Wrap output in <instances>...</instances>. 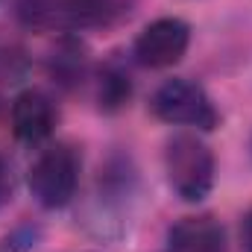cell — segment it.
Returning a JSON list of instances; mask_svg holds the SVG:
<instances>
[{
  "label": "cell",
  "mask_w": 252,
  "mask_h": 252,
  "mask_svg": "<svg viewBox=\"0 0 252 252\" xmlns=\"http://www.w3.org/2000/svg\"><path fill=\"white\" fill-rule=\"evenodd\" d=\"M132 97V76L121 62H106L97 76V103L103 112H121Z\"/></svg>",
  "instance_id": "obj_9"
},
{
  "label": "cell",
  "mask_w": 252,
  "mask_h": 252,
  "mask_svg": "<svg viewBox=\"0 0 252 252\" xmlns=\"http://www.w3.org/2000/svg\"><path fill=\"white\" fill-rule=\"evenodd\" d=\"M79 170H82V158L70 144H53L41 150L27 173L32 199L47 211L64 208L76 193Z\"/></svg>",
  "instance_id": "obj_2"
},
{
  "label": "cell",
  "mask_w": 252,
  "mask_h": 252,
  "mask_svg": "<svg viewBox=\"0 0 252 252\" xmlns=\"http://www.w3.org/2000/svg\"><path fill=\"white\" fill-rule=\"evenodd\" d=\"M47 70H50V76H53V82L59 88H76L88 73V50H85V44L79 38H73L70 32H64L56 41L53 53H50Z\"/></svg>",
  "instance_id": "obj_8"
},
{
  "label": "cell",
  "mask_w": 252,
  "mask_h": 252,
  "mask_svg": "<svg viewBox=\"0 0 252 252\" xmlns=\"http://www.w3.org/2000/svg\"><path fill=\"white\" fill-rule=\"evenodd\" d=\"M150 109L164 124L193 126L199 132H211L220 124V112L214 109L205 88L190 82V79H182V76L161 82L156 88V94L150 97Z\"/></svg>",
  "instance_id": "obj_3"
},
{
  "label": "cell",
  "mask_w": 252,
  "mask_h": 252,
  "mask_svg": "<svg viewBox=\"0 0 252 252\" xmlns=\"http://www.w3.org/2000/svg\"><path fill=\"white\" fill-rule=\"evenodd\" d=\"M241 241H244V250L252 252V208L244 214V220H241Z\"/></svg>",
  "instance_id": "obj_12"
},
{
  "label": "cell",
  "mask_w": 252,
  "mask_h": 252,
  "mask_svg": "<svg viewBox=\"0 0 252 252\" xmlns=\"http://www.w3.org/2000/svg\"><path fill=\"white\" fill-rule=\"evenodd\" d=\"M56 121L59 112L53 100L38 88L21 91L12 103V132L21 144H44L53 135Z\"/></svg>",
  "instance_id": "obj_6"
},
{
  "label": "cell",
  "mask_w": 252,
  "mask_h": 252,
  "mask_svg": "<svg viewBox=\"0 0 252 252\" xmlns=\"http://www.w3.org/2000/svg\"><path fill=\"white\" fill-rule=\"evenodd\" d=\"M112 12H115L112 0H24L21 3L24 24L56 30V32H76L85 27H97Z\"/></svg>",
  "instance_id": "obj_4"
},
{
  "label": "cell",
  "mask_w": 252,
  "mask_h": 252,
  "mask_svg": "<svg viewBox=\"0 0 252 252\" xmlns=\"http://www.w3.org/2000/svg\"><path fill=\"white\" fill-rule=\"evenodd\" d=\"M164 252H226L223 226L208 214L182 217L170 226Z\"/></svg>",
  "instance_id": "obj_7"
},
{
  "label": "cell",
  "mask_w": 252,
  "mask_h": 252,
  "mask_svg": "<svg viewBox=\"0 0 252 252\" xmlns=\"http://www.w3.org/2000/svg\"><path fill=\"white\" fill-rule=\"evenodd\" d=\"M188 44L190 27L182 18H156L138 32L132 44V56L144 67L164 70L182 62V56L188 53Z\"/></svg>",
  "instance_id": "obj_5"
},
{
  "label": "cell",
  "mask_w": 252,
  "mask_h": 252,
  "mask_svg": "<svg viewBox=\"0 0 252 252\" xmlns=\"http://www.w3.org/2000/svg\"><path fill=\"white\" fill-rule=\"evenodd\" d=\"M30 67L27 50L15 38H0V82H18Z\"/></svg>",
  "instance_id": "obj_10"
},
{
  "label": "cell",
  "mask_w": 252,
  "mask_h": 252,
  "mask_svg": "<svg viewBox=\"0 0 252 252\" xmlns=\"http://www.w3.org/2000/svg\"><path fill=\"white\" fill-rule=\"evenodd\" d=\"M15 193V179H12V167L6 164V158L0 156V208L12 199Z\"/></svg>",
  "instance_id": "obj_11"
},
{
  "label": "cell",
  "mask_w": 252,
  "mask_h": 252,
  "mask_svg": "<svg viewBox=\"0 0 252 252\" xmlns=\"http://www.w3.org/2000/svg\"><path fill=\"white\" fill-rule=\"evenodd\" d=\"M164 173L179 199L199 202L214 188V153L190 132H179L164 147Z\"/></svg>",
  "instance_id": "obj_1"
}]
</instances>
